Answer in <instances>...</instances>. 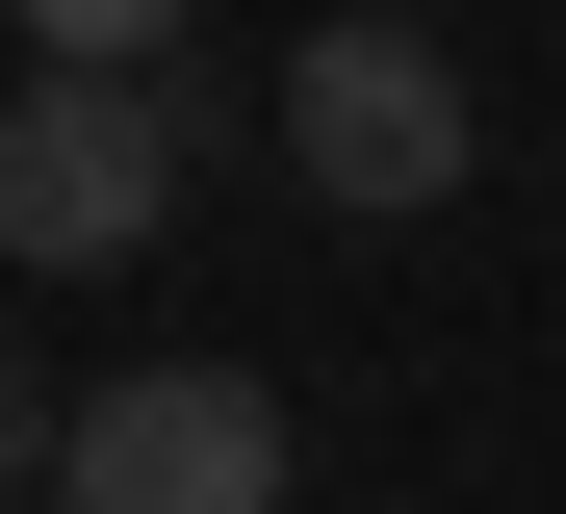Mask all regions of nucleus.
Masks as SVG:
<instances>
[{"instance_id":"20e7f679","label":"nucleus","mask_w":566,"mask_h":514,"mask_svg":"<svg viewBox=\"0 0 566 514\" xmlns=\"http://www.w3.org/2000/svg\"><path fill=\"white\" fill-rule=\"evenodd\" d=\"M27 52H104V77H155V52H207V0H0Z\"/></svg>"},{"instance_id":"423d86ee","label":"nucleus","mask_w":566,"mask_h":514,"mask_svg":"<svg viewBox=\"0 0 566 514\" xmlns=\"http://www.w3.org/2000/svg\"><path fill=\"white\" fill-rule=\"evenodd\" d=\"M412 27H463V0H412Z\"/></svg>"},{"instance_id":"f03ea898","label":"nucleus","mask_w":566,"mask_h":514,"mask_svg":"<svg viewBox=\"0 0 566 514\" xmlns=\"http://www.w3.org/2000/svg\"><path fill=\"white\" fill-rule=\"evenodd\" d=\"M155 232H180V103L104 77V52H27V77H0V258H27V283H104Z\"/></svg>"},{"instance_id":"f257e3e1","label":"nucleus","mask_w":566,"mask_h":514,"mask_svg":"<svg viewBox=\"0 0 566 514\" xmlns=\"http://www.w3.org/2000/svg\"><path fill=\"white\" fill-rule=\"evenodd\" d=\"M283 180L310 206H360V232H412V206H463V155H490V103H463V52L412 27V0H335L310 52H283Z\"/></svg>"},{"instance_id":"7ed1b4c3","label":"nucleus","mask_w":566,"mask_h":514,"mask_svg":"<svg viewBox=\"0 0 566 514\" xmlns=\"http://www.w3.org/2000/svg\"><path fill=\"white\" fill-rule=\"evenodd\" d=\"M52 514H283V386L258 360H129L52 411Z\"/></svg>"},{"instance_id":"39448f33","label":"nucleus","mask_w":566,"mask_h":514,"mask_svg":"<svg viewBox=\"0 0 566 514\" xmlns=\"http://www.w3.org/2000/svg\"><path fill=\"white\" fill-rule=\"evenodd\" d=\"M52 411H77V386H27V360H0V514H52Z\"/></svg>"}]
</instances>
